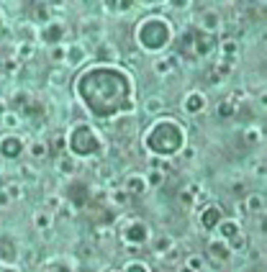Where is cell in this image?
<instances>
[{"instance_id":"6da1fadb","label":"cell","mask_w":267,"mask_h":272,"mask_svg":"<svg viewBox=\"0 0 267 272\" xmlns=\"http://www.w3.org/2000/svg\"><path fill=\"white\" fill-rule=\"evenodd\" d=\"M80 98L85 100L88 111L108 118L116 116L118 111H128V95H131V83L123 72L111 70V67H98V70H88L80 83H77Z\"/></svg>"},{"instance_id":"7a4b0ae2","label":"cell","mask_w":267,"mask_h":272,"mask_svg":"<svg viewBox=\"0 0 267 272\" xmlns=\"http://www.w3.org/2000/svg\"><path fill=\"white\" fill-rule=\"evenodd\" d=\"M182 128L175 121H162L157 126H152L149 136H147V144L154 154H175L182 147Z\"/></svg>"},{"instance_id":"3957f363","label":"cell","mask_w":267,"mask_h":272,"mask_svg":"<svg viewBox=\"0 0 267 272\" xmlns=\"http://www.w3.org/2000/svg\"><path fill=\"white\" fill-rule=\"evenodd\" d=\"M170 41V26L165 23V21H147L142 29H139V44L144 46V49H152V51H157V49H162L165 44Z\"/></svg>"},{"instance_id":"277c9868","label":"cell","mask_w":267,"mask_h":272,"mask_svg":"<svg viewBox=\"0 0 267 272\" xmlns=\"http://www.w3.org/2000/svg\"><path fill=\"white\" fill-rule=\"evenodd\" d=\"M70 149L80 157H90L100 149V142H98V136L93 133L90 126H77L72 133H70Z\"/></svg>"},{"instance_id":"5b68a950","label":"cell","mask_w":267,"mask_h":272,"mask_svg":"<svg viewBox=\"0 0 267 272\" xmlns=\"http://www.w3.org/2000/svg\"><path fill=\"white\" fill-rule=\"evenodd\" d=\"M23 152V142L18 136H6V139H0V157L3 159H18Z\"/></svg>"},{"instance_id":"8992f818","label":"cell","mask_w":267,"mask_h":272,"mask_svg":"<svg viewBox=\"0 0 267 272\" xmlns=\"http://www.w3.org/2000/svg\"><path fill=\"white\" fill-rule=\"evenodd\" d=\"M190 41H193V49H195V54H200V57H203V54H208L211 51V46L216 44V39L211 36V34H203V31H195L193 36H188Z\"/></svg>"},{"instance_id":"52a82bcc","label":"cell","mask_w":267,"mask_h":272,"mask_svg":"<svg viewBox=\"0 0 267 272\" xmlns=\"http://www.w3.org/2000/svg\"><path fill=\"white\" fill-rule=\"evenodd\" d=\"M41 36H44V41H46V44L57 46V44L62 41V36H64V26H62V23H46Z\"/></svg>"},{"instance_id":"ba28073f","label":"cell","mask_w":267,"mask_h":272,"mask_svg":"<svg viewBox=\"0 0 267 272\" xmlns=\"http://www.w3.org/2000/svg\"><path fill=\"white\" fill-rule=\"evenodd\" d=\"M16 257H18V249H16V244H13L8 236H3V239H0V262L11 264V262H16Z\"/></svg>"},{"instance_id":"9c48e42d","label":"cell","mask_w":267,"mask_h":272,"mask_svg":"<svg viewBox=\"0 0 267 272\" xmlns=\"http://www.w3.org/2000/svg\"><path fill=\"white\" fill-rule=\"evenodd\" d=\"M219 221H221V211L216 206H208L203 213H200V224H203V229H213Z\"/></svg>"},{"instance_id":"30bf717a","label":"cell","mask_w":267,"mask_h":272,"mask_svg":"<svg viewBox=\"0 0 267 272\" xmlns=\"http://www.w3.org/2000/svg\"><path fill=\"white\" fill-rule=\"evenodd\" d=\"M126 239H128V241H144V239H147V226L139 224V221L128 224V229H126Z\"/></svg>"},{"instance_id":"8fae6325","label":"cell","mask_w":267,"mask_h":272,"mask_svg":"<svg viewBox=\"0 0 267 272\" xmlns=\"http://www.w3.org/2000/svg\"><path fill=\"white\" fill-rule=\"evenodd\" d=\"M70 198L75 200V206H77V208H83V206H85V200H88V187H85L83 182H75V185L70 187Z\"/></svg>"},{"instance_id":"7c38bea8","label":"cell","mask_w":267,"mask_h":272,"mask_svg":"<svg viewBox=\"0 0 267 272\" xmlns=\"http://www.w3.org/2000/svg\"><path fill=\"white\" fill-rule=\"evenodd\" d=\"M200 108H203V95H190V98H188V103H185V111L198 113Z\"/></svg>"},{"instance_id":"4fadbf2b","label":"cell","mask_w":267,"mask_h":272,"mask_svg":"<svg viewBox=\"0 0 267 272\" xmlns=\"http://www.w3.org/2000/svg\"><path fill=\"white\" fill-rule=\"evenodd\" d=\"M34 57V44L31 41H23L21 46H18V59H31Z\"/></svg>"},{"instance_id":"5bb4252c","label":"cell","mask_w":267,"mask_h":272,"mask_svg":"<svg viewBox=\"0 0 267 272\" xmlns=\"http://www.w3.org/2000/svg\"><path fill=\"white\" fill-rule=\"evenodd\" d=\"M128 190H131V193H142V190H144L142 177H131V180H128Z\"/></svg>"},{"instance_id":"9a60e30c","label":"cell","mask_w":267,"mask_h":272,"mask_svg":"<svg viewBox=\"0 0 267 272\" xmlns=\"http://www.w3.org/2000/svg\"><path fill=\"white\" fill-rule=\"evenodd\" d=\"M211 254H213V257H219V259H226V254H229V252H226V247H224V244H211Z\"/></svg>"},{"instance_id":"2e32d148","label":"cell","mask_w":267,"mask_h":272,"mask_svg":"<svg viewBox=\"0 0 267 272\" xmlns=\"http://www.w3.org/2000/svg\"><path fill=\"white\" fill-rule=\"evenodd\" d=\"M31 154H34V157H39V159H41V157H46V147H44V144H41V142H36V144H34V147H31Z\"/></svg>"},{"instance_id":"e0dca14e","label":"cell","mask_w":267,"mask_h":272,"mask_svg":"<svg viewBox=\"0 0 267 272\" xmlns=\"http://www.w3.org/2000/svg\"><path fill=\"white\" fill-rule=\"evenodd\" d=\"M3 70H6L8 75L16 72V70H18V62H16V59H6V62H3Z\"/></svg>"},{"instance_id":"ac0fdd59","label":"cell","mask_w":267,"mask_h":272,"mask_svg":"<svg viewBox=\"0 0 267 272\" xmlns=\"http://www.w3.org/2000/svg\"><path fill=\"white\" fill-rule=\"evenodd\" d=\"M234 113V108H231V103H221L219 105V116H224V118H229Z\"/></svg>"},{"instance_id":"d6986e66","label":"cell","mask_w":267,"mask_h":272,"mask_svg":"<svg viewBox=\"0 0 267 272\" xmlns=\"http://www.w3.org/2000/svg\"><path fill=\"white\" fill-rule=\"evenodd\" d=\"M8 198H21V185L18 182H13V185H8Z\"/></svg>"},{"instance_id":"ffe728a7","label":"cell","mask_w":267,"mask_h":272,"mask_svg":"<svg viewBox=\"0 0 267 272\" xmlns=\"http://www.w3.org/2000/svg\"><path fill=\"white\" fill-rule=\"evenodd\" d=\"M21 177H23V180H36V172H34L31 167H21Z\"/></svg>"},{"instance_id":"44dd1931","label":"cell","mask_w":267,"mask_h":272,"mask_svg":"<svg viewBox=\"0 0 267 272\" xmlns=\"http://www.w3.org/2000/svg\"><path fill=\"white\" fill-rule=\"evenodd\" d=\"M126 272H147V267H144V264H139V262H134V264H128V267H126Z\"/></svg>"},{"instance_id":"7402d4cb","label":"cell","mask_w":267,"mask_h":272,"mask_svg":"<svg viewBox=\"0 0 267 272\" xmlns=\"http://www.w3.org/2000/svg\"><path fill=\"white\" fill-rule=\"evenodd\" d=\"M249 208L252 211H262V198H252L249 200Z\"/></svg>"},{"instance_id":"603a6c76","label":"cell","mask_w":267,"mask_h":272,"mask_svg":"<svg viewBox=\"0 0 267 272\" xmlns=\"http://www.w3.org/2000/svg\"><path fill=\"white\" fill-rule=\"evenodd\" d=\"M147 108H149L152 113H157V111H162V100H149V103H147Z\"/></svg>"},{"instance_id":"cb8c5ba5","label":"cell","mask_w":267,"mask_h":272,"mask_svg":"<svg viewBox=\"0 0 267 272\" xmlns=\"http://www.w3.org/2000/svg\"><path fill=\"white\" fill-rule=\"evenodd\" d=\"M59 167H62V172H72V170H75V167H72L70 162H67V159H62V162H59Z\"/></svg>"},{"instance_id":"d4e9b609","label":"cell","mask_w":267,"mask_h":272,"mask_svg":"<svg viewBox=\"0 0 267 272\" xmlns=\"http://www.w3.org/2000/svg\"><path fill=\"white\" fill-rule=\"evenodd\" d=\"M46 272H70V269H67V267H62V264H54V267H49Z\"/></svg>"},{"instance_id":"484cf974","label":"cell","mask_w":267,"mask_h":272,"mask_svg":"<svg viewBox=\"0 0 267 272\" xmlns=\"http://www.w3.org/2000/svg\"><path fill=\"white\" fill-rule=\"evenodd\" d=\"M149 182H154V185H159V182H162V175H157V172H152V175H149Z\"/></svg>"},{"instance_id":"4316f807","label":"cell","mask_w":267,"mask_h":272,"mask_svg":"<svg viewBox=\"0 0 267 272\" xmlns=\"http://www.w3.org/2000/svg\"><path fill=\"white\" fill-rule=\"evenodd\" d=\"M80 57H83V51H80V49H75V51H70V59H72V62H77Z\"/></svg>"},{"instance_id":"83f0119b","label":"cell","mask_w":267,"mask_h":272,"mask_svg":"<svg viewBox=\"0 0 267 272\" xmlns=\"http://www.w3.org/2000/svg\"><path fill=\"white\" fill-rule=\"evenodd\" d=\"M36 224H39L41 229H46V224H49V219H46V216H39V219H36Z\"/></svg>"},{"instance_id":"f1b7e54d","label":"cell","mask_w":267,"mask_h":272,"mask_svg":"<svg viewBox=\"0 0 267 272\" xmlns=\"http://www.w3.org/2000/svg\"><path fill=\"white\" fill-rule=\"evenodd\" d=\"M3 121H6V123H8V126H13V123H16V121H18V118H16V116H6V118H3Z\"/></svg>"},{"instance_id":"f546056e","label":"cell","mask_w":267,"mask_h":272,"mask_svg":"<svg viewBox=\"0 0 267 272\" xmlns=\"http://www.w3.org/2000/svg\"><path fill=\"white\" fill-rule=\"evenodd\" d=\"M0 272H18V269H16V267H3Z\"/></svg>"},{"instance_id":"4dcf8cb0","label":"cell","mask_w":267,"mask_h":272,"mask_svg":"<svg viewBox=\"0 0 267 272\" xmlns=\"http://www.w3.org/2000/svg\"><path fill=\"white\" fill-rule=\"evenodd\" d=\"M0 113H6V100H0Z\"/></svg>"}]
</instances>
